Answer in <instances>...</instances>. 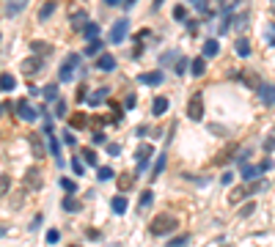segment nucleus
<instances>
[{
    "instance_id": "6",
    "label": "nucleus",
    "mask_w": 275,
    "mask_h": 247,
    "mask_svg": "<svg viewBox=\"0 0 275 247\" xmlns=\"http://www.w3.org/2000/svg\"><path fill=\"white\" fill-rule=\"evenodd\" d=\"M127 30H130V22H127V20H118V22H113V27H110V36H108V39L113 41V44H118V41L127 36Z\"/></svg>"
},
{
    "instance_id": "29",
    "label": "nucleus",
    "mask_w": 275,
    "mask_h": 247,
    "mask_svg": "<svg viewBox=\"0 0 275 247\" xmlns=\"http://www.w3.org/2000/svg\"><path fill=\"white\" fill-rule=\"evenodd\" d=\"M85 124H88V118L82 116V113H77V116L69 118V129H80V126H85Z\"/></svg>"
},
{
    "instance_id": "10",
    "label": "nucleus",
    "mask_w": 275,
    "mask_h": 247,
    "mask_svg": "<svg viewBox=\"0 0 275 247\" xmlns=\"http://www.w3.org/2000/svg\"><path fill=\"white\" fill-rule=\"evenodd\" d=\"M96 69H99V72H113V69H116V58L110 52H102L99 61H96Z\"/></svg>"
},
{
    "instance_id": "21",
    "label": "nucleus",
    "mask_w": 275,
    "mask_h": 247,
    "mask_svg": "<svg viewBox=\"0 0 275 247\" xmlns=\"http://www.w3.org/2000/svg\"><path fill=\"white\" fill-rule=\"evenodd\" d=\"M110 206H113V212H116V214H124V212H127V198H124L121 192H118L116 198L110 200Z\"/></svg>"
},
{
    "instance_id": "3",
    "label": "nucleus",
    "mask_w": 275,
    "mask_h": 247,
    "mask_svg": "<svg viewBox=\"0 0 275 247\" xmlns=\"http://www.w3.org/2000/svg\"><path fill=\"white\" fill-rule=\"evenodd\" d=\"M14 110H17V116H20L22 121H36V118H39V113H41V110H36L33 104L28 102V99H20V102L14 104Z\"/></svg>"
},
{
    "instance_id": "34",
    "label": "nucleus",
    "mask_w": 275,
    "mask_h": 247,
    "mask_svg": "<svg viewBox=\"0 0 275 247\" xmlns=\"http://www.w3.org/2000/svg\"><path fill=\"white\" fill-rule=\"evenodd\" d=\"M192 8L198 14H209V17H212V8L206 6V0H192Z\"/></svg>"
},
{
    "instance_id": "58",
    "label": "nucleus",
    "mask_w": 275,
    "mask_h": 247,
    "mask_svg": "<svg viewBox=\"0 0 275 247\" xmlns=\"http://www.w3.org/2000/svg\"><path fill=\"white\" fill-rule=\"evenodd\" d=\"M226 247H228V245H226Z\"/></svg>"
},
{
    "instance_id": "47",
    "label": "nucleus",
    "mask_w": 275,
    "mask_h": 247,
    "mask_svg": "<svg viewBox=\"0 0 275 247\" xmlns=\"http://www.w3.org/2000/svg\"><path fill=\"white\" fill-rule=\"evenodd\" d=\"M63 143H66V146H75V135H72V129L63 132Z\"/></svg>"
},
{
    "instance_id": "46",
    "label": "nucleus",
    "mask_w": 275,
    "mask_h": 247,
    "mask_svg": "<svg viewBox=\"0 0 275 247\" xmlns=\"http://www.w3.org/2000/svg\"><path fill=\"white\" fill-rule=\"evenodd\" d=\"M187 72V61L185 58H179V63H176V74H185Z\"/></svg>"
},
{
    "instance_id": "32",
    "label": "nucleus",
    "mask_w": 275,
    "mask_h": 247,
    "mask_svg": "<svg viewBox=\"0 0 275 247\" xmlns=\"http://www.w3.org/2000/svg\"><path fill=\"white\" fill-rule=\"evenodd\" d=\"M44 99H47V102H53V99L55 102H61V99H58V85H55V82L44 88Z\"/></svg>"
},
{
    "instance_id": "14",
    "label": "nucleus",
    "mask_w": 275,
    "mask_h": 247,
    "mask_svg": "<svg viewBox=\"0 0 275 247\" xmlns=\"http://www.w3.org/2000/svg\"><path fill=\"white\" fill-rule=\"evenodd\" d=\"M165 110H168V99H165V96H154L151 113H154V116H165Z\"/></svg>"
},
{
    "instance_id": "40",
    "label": "nucleus",
    "mask_w": 275,
    "mask_h": 247,
    "mask_svg": "<svg viewBox=\"0 0 275 247\" xmlns=\"http://www.w3.org/2000/svg\"><path fill=\"white\" fill-rule=\"evenodd\" d=\"M187 242H190V236L185 233V236H176V239H171V242H168V247H185Z\"/></svg>"
},
{
    "instance_id": "27",
    "label": "nucleus",
    "mask_w": 275,
    "mask_h": 247,
    "mask_svg": "<svg viewBox=\"0 0 275 247\" xmlns=\"http://www.w3.org/2000/svg\"><path fill=\"white\" fill-rule=\"evenodd\" d=\"M190 72H192L195 77H201V74L206 72V61H204V58H195V61L190 63Z\"/></svg>"
},
{
    "instance_id": "20",
    "label": "nucleus",
    "mask_w": 275,
    "mask_h": 247,
    "mask_svg": "<svg viewBox=\"0 0 275 247\" xmlns=\"http://www.w3.org/2000/svg\"><path fill=\"white\" fill-rule=\"evenodd\" d=\"M30 49H33V55H39V58L50 55V44H47V41H30Z\"/></svg>"
},
{
    "instance_id": "26",
    "label": "nucleus",
    "mask_w": 275,
    "mask_h": 247,
    "mask_svg": "<svg viewBox=\"0 0 275 247\" xmlns=\"http://www.w3.org/2000/svg\"><path fill=\"white\" fill-rule=\"evenodd\" d=\"M14 85H17V80H14V77L8 74V72H3V77H0V88H3V91L8 94V91H14Z\"/></svg>"
},
{
    "instance_id": "42",
    "label": "nucleus",
    "mask_w": 275,
    "mask_h": 247,
    "mask_svg": "<svg viewBox=\"0 0 275 247\" xmlns=\"http://www.w3.org/2000/svg\"><path fill=\"white\" fill-rule=\"evenodd\" d=\"M72 171H75V173H77V176H82V171H85V165H82V162H80V159H77V157H75V159H72Z\"/></svg>"
},
{
    "instance_id": "48",
    "label": "nucleus",
    "mask_w": 275,
    "mask_h": 247,
    "mask_svg": "<svg viewBox=\"0 0 275 247\" xmlns=\"http://www.w3.org/2000/svg\"><path fill=\"white\" fill-rule=\"evenodd\" d=\"M253 209H256V203L250 200V203H248L245 209H240V214H242V217H248V214H253Z\"/></svg>"
},
{
    "instance_id": "23",
    "label": "nucleus",
    "mask_w": 275,
    "mask_h": 247,
    "mask_svg": "<svg viewBox=\"0 0 275 247\" xmlns=\"http://www.w3.org/2000/svg\"><path fill=\"white\" fill-rule=\"evenodd\" d=\"M82 36H85L88 41H96V39H99V25H96V22H88L85 30H82Z\"/></svg>"
},
{
    "instance_id": "36",
    "label": "nucleus",
    "mask_w": 275,
    "mask_h": 247,
    "mask_svg": "<svg viewBox=\"0 0 275 247\" xmlns=\"http://www.w3.org/2000/svg\"><path fill=\"white\" fill-rule=\"evenodd\" d=\"M53 11H55V3H44V6H41V11H39V20L44 22V20L50 17V14H53Z\"/></svg>"
},
{
    "instance_id": "28",
    "label": "nucleus",
    "mask_w": 275,
    "mask_h": 247,
    "mask_svg": "<svg viewBox=\"0 0 275 247\" xmlns=\"http://www.w3.org/2000/svg\"><path fill=\"white\" fill-rule=\"evenodd\" d=\"M261 165H256V168H250V165H245V168H242V178H259L261 176Z\"/></svg>"
},
{
    "instance_id": "37",
    "label": "nucleus",
    "mask_w": 275,
    "mask_h": 247,
    "mask_svg": "<svg viewBox=\"0 0 275 247\" xmlns=\"http://www.w3.org/2000/svg\"><path fill=\"white\" fill-rule=\"evenodd\" d=\"M91 143H94V146H108V137H105L102 132L96 129L94 135H91Z\"/></svg>"
},
{
    "instance_id": "2",
    "label": "nucleus",
    "mask_w": 275,
    "mask_h": 247,
    "mask_svg": "<svg viewBox=\"0 0 275 247\" xmlns=\"http://www.w3.org/2000/svg\"><path fill=\"white\" fill-rule=\"evenodd\" d=\"M187 118H190V121H201V118H204V94H201V91H195V94L190 96V102H187Z\"/></svg>"
},
{
    "instance_id": "22",
    "label": "nucleus",
    "mask_w": 275,
    "mask_h": 247,
    "mask_svg": "<svg viewBox=\"0 0 275 247\" xmlns=\"http://www.w3.org/2000/svg\"><path fill=\"white\" fill-rule=\"evenodd\" d=\"M108 91H110V88H96L94 94H88V104H99V102H105V99H108Z\"/></svg>"
},
{
    "instance_id": "54",
    "label": "nucleus",
    "mask_w": 275,
    "mask_h": 247,
    "mask_svg": "<svg viewBox=\"0 0 275 247\" xmlns=\"http://www.w3.org/2000/svg\"><path fill=\"white\" fill-rule=\"evenodd\" d=\"M124 104H127V107H135V94L127 96V99H124Z\"/></svg>"
},
{
    "instance_id": "24",
    "label": "nucleus",
    "mask_w": 275,
    "mask_h": 247,
    "mask_svg": "<svg viewBox=\"0 0 275 247\" xmlns=\"http://www.w3.org/2000/svg\"><path fill=\"white\" fill-rule=\"evenodd\" d=\"M30 148H33V154L36 157H44V146H41V135H30Z\"/></svg>"
},
{
    "instance_id": "25",
    "label": "nucleus",
    "mask_w": 275,
    "mask_h": 247,
    "mask_svg": "<svg viewBox=\"0 0 275 247\" xmlns=\"http://www.w3.org/2000/svg\"><path fill=\"white\" fill-rule=\"evenodd\" d=\"M151 203H154V192H151V190H146L143 195H140V200H138V209L143 212V209H149Z\"/></svg>"
},
{
    "instance_id": "53",
    "label": "nucleus",
    "mask_w": 275,
    "mask_h": 247,
    "mask_svg": "<svg viewBox=\"0 0 275 247\" xmlns=\"http://www.w3.org/2000/svg\"><path fill=\"white\" fill-rule=\"evenodd\" d=\"M176 55H179V52H168V55H163V66H168V63H171L173 58H176Z\"/></svg>"
},
{
    "instance_id": "45",
    "label": "nucleus",
    "mask_w": 275,
    "mask_h": 247,
    "mask_svg": "<svg viewBox=\"0 0 275 247\" xmlns=\"http://www.w3.org/2000/svg\"><path fill=\"white\" fill-rule=\"evenodd\" d=\"M55 110H58V113H55L58 118H66V102H58V104H55Z\"/></svg>"
},
{
    "instance_id": "43",
    "label": "nucleus",
    "mask_w": 275,
    "mask_h": 247,
    "mask_svg": "<svg viewBox=\"0 0 275 247\" xmlns=\"http://www.w3.org/2000/svg\"><path fill=\"white\" fill-rule=\"evenodd\" d=\"M44 239H47V245H55V242L61 239V233H58V231L53 228V231H47V236H44Z\"/></svg>"
},
{
    "instance_id": "35",
    "label": "nucleus",
    "mask_w": 275,
    "mask_h": 247,
    "mask_svg": "<svg viewBox=\"0 0 275 247\" xmlns=\"http://www.w3.org/2000/svg\"><path fill=\"white\" fill-rule=\"evenodd\" d=\"M99 49H102V41H99V39L85 44V55H99Z\"/></svg>"
},
{
    "instance_id": "49",
    "label": "nucleus",
    "mask_w": 275,
    "mask_h": 247,
    "mask_svg": "<svg viewBox=\"0 0 275 247\" xmlns=\"http://www.w3.org/2000/svg\"><path fill=\"white\" fill-rule=\"evenodd\" d=\"M231 181H234V173H231V171H228V173H223V178H220V184H226V187H228Z\"/></svg>"
},
{
    "instance_id": "39",
    "label": "nucleus",
    "mask_w": 275,
    "mask_h": 247,
    "mask_svg": "<svg viewBox=\"0 0 275 247\" xmlns=\"http://www.w3.org/2000/svg\"><path fill=\"white\" fill-rule=\"evenodd\" d=\"M80 154H82V159H85L88 165H96V154H94V148H82Z\"/></svg>"
},
{
    "instance_id": "51",
    "label": "nucleus",
    "mask_w": 275,
    "mask_h": 247,
    "mask_svg": "<svg viewBox=\"0 0 275 247\" xmlns=\"http://www.w3.org/2000/svg\"><path fill=\"white\" fill-rule=\"evenodd\" d=\"M17 11H22V3H17V6H6V14L11 17V14H17Z\"/></svg>"
},
{
    "instance_id": "38",
    "label": "nucleus",
    "mask_w": 275,
    "mask_h": 247,
    "mask_svg": "<svg viewBox=\"0 0 275 247\" xmlns=\"http://www.w3.org/2000/svg\"><path fill=\"white\" fill-rule=\"evenodd\" d=\"M173 20H179V22H187L185 17H187V11H185V6H173Z\"/></svg>"
},
{
    "instance_id": "57",
    "label": "nucleus",
    "mask_w": 275,
    "mask_h": 247,
    "mask_svg": "<svg viewBox=\"0 0 275 247\" xmlns=\"http://www.w3.org/2000/svg\"><path fill=\"white\" fill-rule=\"evenodd\" d=\"M72 247H80V245H72Z\"/></svg>"
},
{
    "instance_id": "30",
    "label": "nucleus",
    "mask_w": 275,
    "mask_h": 247,
    "mask_svg": "<svg viewBox=\"0 0 275 247\" xmlns=\"http://www.w3.org/2000/svg\"><path fill=\"white\" fill-rule=\"evenodd\" d=\"M165 162H168V157H165V151L157 157V165H154V171H151V178H160V173L165 171Z\"/></svg>"
},
{
    "instance_id": "16",
    "label": "nucleus",
    "mask_w": 275,
    "mask_h": 247,
    "mask_svg": "<svg viewBox=\"0 0 275 247\" xmlns=\"http://www.w3.org/2000/svg\"><path fill=\"white\" fill-rule=\"evenodd\" d=\"M138 80L143 82V85H160L163 82V72H149V74H140Z\"/></svg>"
},
{
    "instance_id": "17",
    "label": "nucleus",
    "mask_w": 275,
    "mask_h": 247,
    "mask_svg": "<svg viewBox=\"0 0 275 247\" xmlns=\"http://www.w3.org/2000/svg\"><path fill=\"white\" fill-rule=\"evenodd\" d=\"M248 22H250V14H237V17H231V27H237V30H245Z\"/></svg>"
},
{
    "instance_id": "55",
    "label": "nucleus",
    "mask_w": 275,
    "mask_h": 247,
    "mask_svg": "<svg viewBox=\"0 0 275 247\" xmlns=\"http://www.w3.org/2000/svg\"><path fill=\"white\" fill-rule=\"evenodd\" d=\"M273 146H275V137H267V140H264V148L270 151V148H273Z\"/></svg>"
},
{
    "instance_id": "4",
    "label": "nucleus",
    "mask_w": 275,
    "mask_h": 247,
    "mask_svg": "<svg viewBox=\"0 0 275 247\" xmlns=\"http://www.w3.org/2000/svg\"><path fill=\"white\" fill-rule=\"evenodd\" d=\"M75 66L80 69V55L72 52V55H66V61H63V66H61V74H58V77H61V82L72 80V74H75Z\"/></svg>"
},
{
    "instance_id": "18",
    "label": "nucleus",
    "mask_w": 275,
    "mask_h": 247,
    "mask_svg": "<svg viewBox=\"0 0 275 247\" xmlns=\"http://www.w3.org/2000/svg\"><path fill=\"white\" fill-rule=\"evenodd\" d=\"M218 52H220V44L215 39H206L204 41V58H215Z\"/></svg>"
},
{
    "instance_id": "41",
    "label": "nucleus",
    "mask_w": 275,
    "mask_h": 247,
    "mask_svg": "<svg viewBox=\"0 0 275 247\" xmlns=\"http://www.w3.org/2000/svg\"><path fill=\"white\" fill-rule=\"evenodd\" d=\"M61 187L69 192V195H72V192L77 190V181H72V178H61Z\"/></svg>"
},
{
    "instance_id": "11",
    "label": "nucleus",
    "mask_w": 275,
    "mask_h": 247,
    "mask_svg": "<svg viewBox=\"0 0 275 247\" xmlns=\"http://www.w3.org/2000/svg\"><path fill=\"white\" fill-rule=\"evenodd\" d=\"M248 192H250V190H248V184H242V187H234V190L228 192V203H231V206H237V203H240V200H245V195H248Z\"/></svg>"
},
{
    "instance_id": "12",
    "label": "nucleus",
    "mask_w": 275,
    "mask_h": 247,
    "mask_svg": "<svg viewBox=\"0 0 275 247\" xmlns=\"http://www.w3.org/2000/svg\"><path fill=\"white\" fill-rule=\"evenodd\" d=\"M116 181H118V192H121V195L127 190H132V187H135V176H132V173H121Z\"/></svg>"
},
{
    "instance_id": "9",
    "label": "nucleus",
    "mask_w": 275,
    "mask_h": 247,
    "mask_svg": "<svg viewBox=\"0 0 275 247\" xmlns=\"http://www.w3.org/2000/svg\"><path fill=\"white\" fill-rule=\"evenodd\" d=\"M256 94H259V99L267 104V107H275V85H261Z\"/></svg>"
},
{
    "instance_id": "19",
    "label": "nucleus",
    "mask_w": 275,
    "mask_h": 247,
    "mask_svg": "<svg viewBox=\"0 0 275 247\" xmlns=\"http://www.w3.org/2000/svg\"><path fill=\"white\" fill-rule=\"evenodd\" d=\"M61 206H63V212H80V200H77L75 195H66V198L61 200Z\"/></svg>"
},
{
    "instance_id": "52",
    "label": "nucleus",
    "mask_w": 275,
    "mask_h": 247,
    "mask_svg": "<svg viewBox=\"0 0 275 247\" xmlns=\"http://www.w3.org/2000/svg\"><path fill=\"white\" fill-rule=\"evenodd\" d=\"M0 190H3V195L8 192V176H0Z\"/></svg>"
},
{
    "instance_id": "7",
    "label": "nucleus",
    "mask_w": 275,
    "mask_h": 247,
    "mask_svg": "<svg viewBox=\"0 0 275 247\" xmlns=\"http://www.w3.org/2000/svg\"><path fill=\"white\" fill-rule=\"evenodd\" d=\"M85 25H88V14H85V8H72V27L82 33Z\"/></svg>"
},
{
    "instance_id": "8",
    "label": "nucleus",
    "mask_w": 275,
    "mask_h": 247,
    "mask_svg": "<svg viewBox=\"0 0 275 247\" xmlns=\"http://www.w3.org/2000/svg\"><path fill=\"white\" fill-rule=\"evenodd\" d=\"M41 184H44V181H41V171L39 168H30V171L25 173V187L28 190H41Z\"/></svg>"
},
{
    "instance_id": "1",
    "label": "nucleus",
    "mask_w": 275,
    "mask_h": 247,
    "mask_svg": "<svg viewBox=\"0 0 275 247\" xmlns=\"http://www.w3.org/2000/svg\"><path fill=\"white\" fill-rule=\"evenodd\" d=\"M176 217H171V214H157V217L149 222V233L151 236H165V233H173L176 231Z\"/></svg>"
},
{
    "instance_id": "13",
    "label": "nucleus",
    "mask_w": 275,
    "mask_h": 247,
    "mask_svg": "<svg viewBox=\"0 0 275 247\" xmlns=\"http://www.w3.org/2000/svg\"><path fill=\"white\" fill-rule=\"evenodd\" d=\"M234 49H237L240 58H248V55H250V41H248L245 36H240V39L234 41Z\"/></svg>"
},
{
    "instance_id": "5",
    "label": "nucleus",
    "mask_w": 275,
    "mask_h": 247,
    "mask_svg": "<svg viewBox=\"0 0 275 247\" xmlns=\"http://www.w3.org/2000/svg\"><path fill=\"white\" fill-rule=\"evenodd\" d=\"M151 154H154V148H151L149 143H143L140 148L135 151V162H138V171H146L149 168V162H151Z\"/></svg>"
},
{
    "instance_id": "33",
    "label": "nucleus",
    "mask_w": 275,
    "mask_h": 247,
    "mask_svg": "<svg viewBox=\"0 0 275 247\" xmlns=\"http://www.w3.org/2000/svg\"><path fill=\"white\" fill-rule=\"evenodd\" d=\"M50 154H53V157L58 159V162H61V143H58V140H55L53 135H50Z\"/></svg>"
},
{
    "instance_id": "44",
    "label": "nucleus",
    "mask_w": 275,
    "mask_h": 247,
    "mask_svg": "<svg viewBox=\"0 0 275 247\" xmlns=\"http://www.w3.org/2000/svg\"><path fill=\"white\" fill-rule=\"evenodd\" d=\"M108 154H110V157H118V154H121V146H118V143H108Z\"/></svg>"
},
{
    "instance_id": "31",
    "label": "nucleus",
    "mask_w": 275,
    "mask_h": 247,
    "mask_svg": "<svg viewBox=\"0 0 275 247\" xmlns=\"http://www.w3.org/2000/svg\"><path fill=\"white\" fill-rule=\"evenodd\" d=\"M96 178H99V181H110V178H113V168H110V165L96 168Z\"/></svg>"
},
{
    "instance_id": "15",
    "label": "nucleus",
    "mask_w": 275,
    "mask_h": 247,
    "mask_svg": "<svg viewBox=\"0 0 275 247\" xmlns=\"http://www.w3.org/2000/svg\"><path fill=\"white\" fill-rule=\"evenodd\" d=\"M22 72H25L28 77L36 74V72H41V58H30V61H25V63H22Z\"/></svg>"
},
{
    "instance_id": "56",
    "label": "nucleus",
    "mask_w": 275,
    "mask_h": 247,
    "mask_svg": "<svg viewBox=\"0 0 275 247\" xmlns=\"http://www.w3.org/2000/svg\"><path fill=\"white\" fill-rule=\"evenodd\" d=\"M270 11H273V14H275V3H273V6H270Z\"/></svg>"
},
{
    "instance_id": "50",
    "label": "nucleus",
    "mask_w": 275,
    "mask_h": 247,
    "mask_svg": "<svg viewBox=\"0 0 275 247\" xmlns=\"http://www.w3.org/2000/svg\"><path fill=\"white\" fill-rule=\"evenodd\" d=\"M185 27L190 30V33H195V30H198V22H195V20H187V22H185Z\"/></svg>"
}]
</instances>
